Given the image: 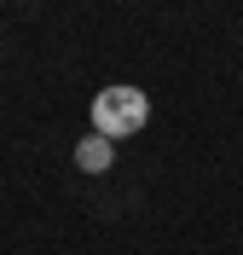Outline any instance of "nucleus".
I'll return each instance as SVG.
<instances>
[{
	"instance_id": "nucleus-2",
	"label": "nucleus",
	"mask_w": 243,
	"mask_h": 255,
	"mask_svg": "<svg viewBox=\"0 0 243 255\" xmlns=\"http://www.w3.org/2000/svg\"><path fill=\"white\" fill-rule=\"evenodd\" d=\"M110 157H116V145L104 139V133H93V139L76 145V168H81V174H104V168H110Z\"/></svg>"
},
{
	"instance_id": "nucleus-1",
	"label": "nucleus",
	"mask_w": 243,
	"mask_h": 255,
	"mask_svg": "<svg viewBox=\"0 0 243 255\" xmlns=\"http://www.w3.org/2000/svg\"><path fill=\"white\" fill-rule=\"evenodd\" d=\"M145 116H151V105H145L139 87H104V93L93 99V133H104L110 145L128 139V133H139Z\"/></svg>"
}]
</instances>
